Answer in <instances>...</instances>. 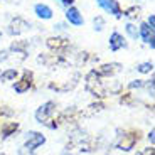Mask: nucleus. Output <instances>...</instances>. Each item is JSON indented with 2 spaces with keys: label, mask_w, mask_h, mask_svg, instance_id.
I'll list each match as a JSON object with an SVG mask.
<instances>
[{
  "label": "nucleus",
  "mask_w": 155,
  "mask_h": 155,
  "mask_svg": "<svg viewBox=\"0 0 155 155\" xmlns=\"http://www.w3.org/2000/svg\"><path fill=\"white\" fill-rule=\"evenodd\" d=\"M86 88L88 91L94 94V96H105V89H103V84L100 81V74L96 71H91V73L86 76Z\"/></svg>",
  "instance_id": "1"
},
{
  "label": "nucleus",
  "mask_w": 155,
  "mask_h": 155,
  "mask_svg": "<svg viewBox=\"0 0 155 155\" xmlns=\"http://www.w3.org/2000/svg\"><path fill=\"white\" fill-rule=\"evenodd\" d=\"M54 110H56V105L52 101L44 103V105L37 110V113H35V120H37L39 123H47V121H49V115H52Z\"/></svg>",
  "instance_id": "2"
},
{
  "label": "nucleus",
  "mask_w": 155,
  "mask_h": 155,
  "mask_svg": "<svg viewBox=\"0 0 155 155\" xmlns=\"http://www.w3.org/2000/svg\"><path fill=\"white\" fill-rule=\"evenodd\" d=\"M46 142V137L42 133H37V132H31L27 133V142H25V150H34L37 148L39 145H42Z\"/></svg>",
  "instance_id": "3"
},
{
  "label": "nucleus",
  "mask_w": 155,
  "mask_h": 155,
  "mask_svg": "<svg viewBox=\"0 0 155 155\" xmlns=\"http://www.w3.org/2000/svg\"><path fill=\"white\" fill-rule=\"evenodd\" d=\"M137 140H138V135H137V133H127V135H123V138L120 140L118 147H120L121 150L128 152V150H132V148L135 147Z\"/></svg>",
  "instance_id": "4"
},
{
  "label": "nucleus",
  "mask_w": 155,
  "mask_h": 155,
  "mask_svg": "<svg viewBox=\"0 0 155 155\" xmlns=\"http://www.w3.org/2000/svg\"><path fill=\"white\" fill-rule=\"evenodd\" d=\"M98 4L105 8L106 12H110V14H113V15H116V17H121L120 5H118L116 0H98Z\"/></svg>",
  "instance_id": "5"
},
{
  "label": "nucleus",
  "mask_w": 155,
  "mask_h": 155,
  "mask_svg": "<svg viewBox=\"0 0 155 155\" xmlns=\"http://www.w3.org/2000/svg\"><path fill=\"white\" fill-rule=\"evenodd\" d=\"M31 84H32V73L25 71L22 79H20V81H17L15 84H14V89H15L17 93H24V91H27V89L31 88Z\"/></svg>",
  "instance_id": "6"
},
{
  "label": "nucleus",
  "mask_w": 155,
  "mask_h": 155,
  "mask_svg": "<svg viewBox=\"0 0 155 155\" xmlns=\"http://www.w3.org/2000/svg\"><path fill=\"white\" fill-rule=\"evenodd\" d=\"M27 29H29V24L25 22V20H22V19H15V20H12L8 32H10L12 35H19L20 32L27 31Z\"/></svg>",
  "instance_id": "7"
},
{
  "label": "nucleus",
  "mask_w": 155,
  "mask_h": 155,
  "mask_svg": "<svg viewBox=\"0 0 155 155\" xmlns=\"http://www.w3.org/2000/svg\"><path fill=\"white\" fill-rule=\"evenodd\" d=\"M127 46V42H125V39L121 34H118V32H113L111 35H110V49L111 51H118L121 49V47Z\"/></svg>",
  "instance_id": "8"
},
{
  "label": "nucleus",
  "mask_w": 155,
  "mask_h": 155,
  "mask_svg": "<svg viewBox=\"0 0 155 155\" xmlns=\"http://www.w3.org/2000/svg\"><path fill=\"white\" fill-rule=\"evenodd\" d=\"M120 69H121V66L118 64V62H111V64H103V66L100 68V71H98V74H101V76H113V74L118 73Z\"/></svg>",
  "instance_id": "9"
},
{
  "label": "nucleus",
  "mask_w": 155,
  "mask_h": 155,
  "mask_svg": "<svg viewBox=\"0 0 155 155\" xmlns=\"http://www.w3.org/2000/svg\"><path fill=\"white\" fill-rule=\"evenodd\" d=\"M66 17H68V20H69L71 24H74V25H83V17H81V14H79V10L78 8H74V7H71L69 10L66 12Z\"/></svg>",
  "instance_id": "10"
},
{
  "label": "nucleus",
  "mask_w": 155,
  "mask_h": 155,
  "mask_svg": "<svg viewBox=\"0 0 155 155\" xmlns=\"http://www.w3.org/2000/svg\"><path fill=\"white\" fill-rule=\"evenodd\" d=\"M138 34H142V37H143L145 42H148L152 47H153V29L148 27V24H142V25H140Z\"/></svg>",
  "instance_id": "11"
},
{
  "label": "nucleus",
  "mask_w": 155,
  "mask_h": 155,
  "mask_svg": "<svg viewBox=\"0 0 155 155\" xmlns=\"http://www.w3.org/2000/svg\"><path fill=\"white\" fill-rule=\"evenodd\" d=\"M47 46L52 51H59V49L68 47V41L66 39H61V37H49L47 39Z\"/></svg>",
  "instance_id": "12"
},
{
  "label": "nucleus",
  "mask_w": 155,
  "mask_h": 155,
  "mask_svg": "<svg viewBox=\"0 0 155 155\" xmlns=\"http://www.w3.org/2000/svg\"><path fill=\"white\" fill-rule=\"evenodd\" d=\"M34 10H35V14H37V17H41V19H51V17H52V10L44 4H37Z\"/></svg>",
  "instance_id": "13"
},
{
  "label": "nucleus",
  "mask_w": 155,
  "mask_h": 155,
  "mask_svg": "<svg viewBox=\"0 0 155 155\" xmlns=\"http://www.w3.org/2000/svg\"><path fill=\"white\" fill-rule=\"evenodd\" d=\"M17 128H19V125L14 123V121L2 123V125H0V133H2V137H8V135H12V133L15 132Z\"/></svg>",
  "instance_id": "14"
},
{
  "label": "nucleus",
  "mask_w": 155,
  "mask_h": 155,
  "mask_svg": "<svg viewBox=\"0 0 155 155\" xmlns=\"http://www.w3.org/2000/svg\"><path fill=\"white\" fill-rule=\"evenodd\" d=\"M25 49H27V42L25 41H15V42L10 46V51H14V52H25Z\"/></svg>",
  "instance_id": "15"
},
{
  "label": "nucleus",
  "mask_w": 155,
  "mask_h": 155,
  "mask_svg": "<svg viewBox=\"0 0 155 155\" xmlns=\"http://www.w3.org/2000/svg\"><path fill=\"white\" fill-rule=\"evenodd\" d=\"M127 32H128V35H130L132 39H137L140 35L138 31H137V27L133 25V24H127Z\"/></svg>",
  "instance_id": "16"
},
{
  "label": "nucleus",
  "mask_w": 155,
  "mask_h": 155,
  "mask_svg": "<svg viewBox=\"0 0 155 155\" xmlns=\"http://www.w3.org/2000/svg\"><path fill=\"white\" fill-rule=\"evenodd\" d=\"M0 78H2V79H15V78H17V71L15 69H8V71H5V73L0 74Z\"/></svg>",
  "instance_id": "17"
},
{
  "label": "nucleus",
  "mask_w": 155,
  "mask_h": 155,
  "mask_svg": "<svg viewBox=\"0 0 155 155\" xmlns=\"http://www.w3.org/2000/svg\"><path fill=\"white\" fill-rule=\"evenodd\" d=\"M152 69H153V64H152V62H143V64H140L138 66L140 73H150Z\"/></svg>",
  "instance_id": "18"
},
{
  "label": "nucleus",
  "mask_w": 155,
  "mask_h": 155,
  "mask_svg": "<svg viewBox=\"0 0 155 155\" xmlns=\"http://www.w3.org/2000/svg\"><path fill=\"white\" fill-rule=\"evenodd\" d=\"M103 25H105V20L101 19V17H96V19H94V29H96V31H101Z\"/></svg>",
  "instance_id": "19"
},
{
  "label": "nucleus",
  "mask_w": 155,
  "mask_h": 155,
  "mask_svg": "<svg viewBox=\"0 0 155 155\" xmlns=\"http://www.w3.org/2000/svg\"><path fill=\"white\" fill-rule=\"evenodd\" d=\"M138 12H140L138 8L133 7V8H130V10L127 12V15H128V17H137V15H138Z\"/></svg>",
  "instance_id": "20"
},
{
  "label": "nucleus",
  "mask_w": 155,
  "mask_h": 155,
  "mask_svg": "<svg viewBox=\"0 0 155 155\" xmlns=\"http://www.w3.org/2000/svg\"><path fill=\"white\" fill-rule=\"evenodd\" d=\"M143 86V81H140V79H137V81L130 83V88H142Z\"/></svg>",
  "instance_id": "21"
},
{
  "label": "nucleus",
  "mask_w": 155,
  "mask_h": 155,
  "mask_svg": "<svg viewBox=\"0 0 155 155\" xmlns=\"http://www.w3.org/2000/svg\"><path fill=\"white\" fill-rule=\"evenodd\" d=\"M153 25H155V17H153V15H150V17H148V27L153 29Z\"/></svg>",
  "instance_id": "22"
},
{
  "label": "nucleus",
  "mask_w": 155,
  "mask_h": 155,
  "mask_svg": "<svg viewBox=\"0 0 155 155\" xmlns=\"http://www.w3.org/2000/svg\"><path fill=\"white\" fill-rule=\"evenodd\" d=\"M153 135H155V132L152 130V132H150V135H148V140H150L152 143H153Z\"/></svg>",
  "instance_id": "23"
},
{
  "label": "nucleus",
  "mask_w": 155,
  "mask_h": 155,
  "mask_svg": "<svg viewBox=\"0 0 155 155\" xmlns=\"http://www.w3.org/2000/svg\"><path fill=\"white\" fill-rule=\"evenodd\" d=\"M61 2H62V4H64V5H71V4H73V2H74V0H61Z\"/></svg>",
  "instance_id": "24"
},
{
  "label": "nucleus",
  "mask_w": 155,
  "mask_h": 155,
  "mask_svg": "<svg viewBox=\"0 0 155 155\" xmlns=\"http://www.w3.org/2000/svg\"><path fill=\"white\" fill-rule=\"evenodd\" d=\"M145 155H153V148H148V150L145 152Z\"/></svg>",
  "instance_id": "25"
},
{
  "label": "nucleus",
  "mask_w": 155,
  "mask_h": 155,
  "mask_svg": "<svg viewBox=\"0 0 155 155\" xmlns=\"http://www.w3.org/2000/svg\"><path fill=\"white\" fill-rule=\"evenodd\" d=\"M0 39H2V32H0Z\"/></svg>",
  "instance_id": "26"
},
{
  "label": "nucleus",
  "mask_w": 155,
  "mask_h": 155,
  "mask_svg": "<svg viewBox=\"0 0 155 155\" xmlns=\"http://www.w3.org/2000/svg\"><path fill=\"white\" fill-rule=\"evenodd\" d=\"M0 155H5V153H0Z\"/></svg>",
  "instance_id": "27"
},
{
  "label": "nucleus",
  "mask_w": 155,
  "mask_h": 155,
  "mask_svg": "<svg viewBox=\"0 0 155 155\" xmlns=\"http://www.w3.org/2000/svg\"><path fill=\"white\" fill-rule=\"evenodd\" d=\"M137 155H142V153H137Z\"/></svg>",
  "instance_id": "28"
}]
</instances>
